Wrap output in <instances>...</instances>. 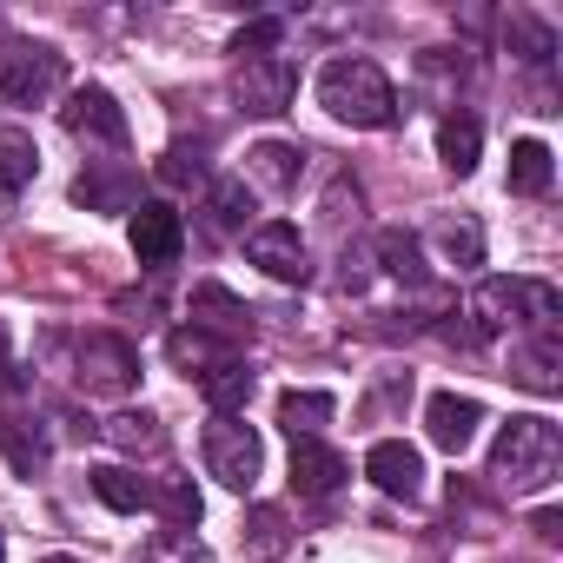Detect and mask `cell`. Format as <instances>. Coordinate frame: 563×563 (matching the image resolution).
I'll return each mask as SVG.
<instances>
[{
	"mask_svg": "<svg viewBox=\"0 0 563 563\" xmlns=\"http://www.w3.org/2000/svg\"><path fill=\"white\" fill-rule=\"evenodd\" d=\"M60 126L74 133V140H87V146H107V153H120L126 146V107L107 93V87H74L67 93V107H60Z\"/></svg>",
	"mask_w": 563,
	"mask_h": 563,
	"instance_id": "obj_9",
	"label": "cell"
},
{
	"mask_svg": "<svg viewBox=\"0 0 563 563\" xmlns=\"http://www.w3.org/2000/svg\"><path fill=\"white\" fill-rule=\"evenodd\" d=\"M477 424H484V405H477V398L438 391V398L424 405V431H431V444H438V451H451V457L477 438Z\"/></svg>",
	"mask_w": 563,
	"mask_h": 563,
	"instance_id": "obj_12",
	"label": "cell"
},
{
	"mask_svg": "<svg viewBox=\"0 0 563 563\" xmlns=\"http://www.w3.org/2000/svg\"><path fill=\"white\" fill-rule=\"evenodd\" d=\"M166 352H173V365H179L186 378H206V372L232 365V345H225V339H212V332H199V325H179Z\"/></svg>",
	"mask_w": 563,
	"mask_h": 563,
	"instance_id": "obj_20",
	"label": "cell"
},
{
	"mask_svg": "<svg viewBox=\"0 0 563 563\" xmlns=\"http://www.w3.org/2000/svg\"><path fill=\"white\" fill-rule=\"evenodd\" d=\"M140 563H212V550L192 530H153V543H146Z\"/></svg>",
	"mask_w": 563,
	"mask_h": 563,
	"instance_id": "obj_32",
	"label": "cell"
},
{
	"mask_svg": "<svg viewBox=\"0 0 563 563\" xmlns=\"http://www.w3.org/2000/svg\"><path fill=\"white\" fill-rule=\"evenodd\" d=\"M345 484V457L319 438H292V490L299 497H332Z\"/></svg>",
	"mask_w": 563,
	"mask_h": 563,
	"instance_id": "obj_13",
	"label": "cell"
},
{
	"mask_svg": "<svg viewBox=\"0 0 563 563\" xmlns=\"http://www.w3.org/2000/svg\"><path fill=\"white\" fill-rule=\"evenodd\" d=\"M100 438L120 444V451H146V457L166 451V431H159V418H146V411H120V418H107Z\"/></svg>",
	"mask_w": 563,
	"mask_h": 563,
	"instance_id": "obj_27",
	"label": "cell"
},
{
	"mask_svg": "<svg viewBox=\"0 0 563 563\" xmlns=\"http://www.w3.org/2000/svg\"><path fill=\"white\" fill-rule=\"evenodd\" d=\"M41 563H80V556H41Z\"/></svg>",
	"mask_w": 563,
	"mask_h": 563,
	"instance_id": "obj_36",
	"label": "cell"
},
{
	"mask_svg": "<svg viewBox=\"0 0 563 563\" xmlns=\"http://www.w3.org/2000/svg\"><path fill=\"white\" fill-rule=\"evenodd\" d=\"M504 41H510V54L530 60V67H550V54H556V34H550L537 14H510V21H504Z\"/></svg>",
	"mask_w": 563,
	"mask_h": 563,
	"instance_id": "obj_28",
	"label": "cell"
},
{
	"mask_svg": "<svg viewBox=\"0 0 563 563\" xmlns=\"http://www.w3.org/2000/svg\"><path fill=\"white\" fill-rule=\"evenodd\" d=\"M550 146L543 140H517L510 146V192H523V199H543L550 192Z\"/></svg>",
	"mask_w": 563,
	"mask_h": 563,
	"instance_id": "obj_24",
	"label": "cell"
},
{
	"mask_svg": "<svg viewBox=\"0 0 563 563\" xmlns=\"http://www.w3.org/2000/svg\"><path fill=\"white\" fill-rule=\"evenodd\" d=\"M0 385H8V391L21 385V378H14V358H8V325H0Z\"/></svg>",
	"mask_w": 563,
	"mask_h": 563,
	"instance_id": "obj_35",
	"label": "cell"
},
{
	"mask_svg": "<svg viewBox=\"0 0 563 563\" xmlns=\"http://www.w3.org/2000/svg\"><path fill=\"white\" fill-rule=\"evenodd\" d=\"M319 107H325L332 120H345V126H365V133H378V126L398 120V93H391V80L378 74V60H365V54L325 60V74H319Z\"/></svg>",
	"mask_w": 563,
	"mask_h": 563,
	"instance_id": "obj_1",
	"label": "cell"
},
{
	"mask_svg": "<svg viewBox=\"0 0 563 563\" xmlns=\"http://www.w3.org/2000/svg\"><path fill=\"white\" fill-rule=\"evenodd\" d=\"M199 391H206V405H212V418H239V405L252 398V372L232 358V365H219V372H206L199 378Z\"/></svg>",
	"mask_w": 563,
	"mask_h": 563,
	"instance_id": "obj_26",
	"label": "cell"
},
{
	"mask_svg": "<svg viewBox=\"0 0 563 563\" xmlns=\"http://www.w3.org/2000/svg\"><path fill=\"white\" fill-rule=\"evenodd\" d=\"M365 477L385 490V497H418L424 490V457L405 444V438H378L365 451Z\"/></svg>",
	"mask_w": 563,
	"mask_h": 563,
	"instance_id": "obj_11",
	"label": "cell"
},
{
	"mask_svg": "<svg viewBox=\"0 0 563 563\" xmlns=\"http://www.w3.org/2000/svg\"><path fill=\"white\" fill-rule=\"evenodd\" d=\"M93 497H100L107 510H120V517L153 510V484H146L140 471H126V464H100V471H93Z\"/></svg>",
	"mask_w": 563,
	"mask_h": 563,
	"instance_id": "obj_21",
	"label": "cell"
},
{
	"mask_svg": "<svg viewBox=\"0 0 563 563\" xmlns=\"http://www.w3.org/2000/svg\"><path fill=\"white\" fill-rule=\"evenodd\" d=\"M126 239H133V258L146 272H166L179 265V245H186V219L166 206V199H140L133 219H126Z\"/></svg>",
	"mask_w": 563,
	"mask_h": 563,
	"instance_id": "obj_10",
	"label": "cell"
},
{
	"mask_svg": "<svg viewBox=\"0 0 563 563\" xmlns=\"http://www.w3.org/2000/svg\"><path fill=\"white\" fill-rule=\"evenodd\" d=\"M332 411H339L332 391H286V398H278V424H286V438H319L332 424Z\"/></svg>",
	"mask_w": 563,
	"mask_h": 563,
	"instance_id": "obj_22",
	"label": "cell"
},
{
	"mask_svg": "<svg viewBox=\"0 0 563 563\" xmlns=\"http://www.w3.org/2000/svg\"><path fill=\"white\" fill-rule=\"evenodd\" d=\"M153 504H159V530H192V523H199V510H206V504H199V490H192L186 477H173L166 490H153Z\"/></svg>",
	"mask_w": 563,
	"mask_h": 563,
	"instance_id": "obj_30",
	"label": "cell"
},
{
	"mask_svg": "<svg viewBox=\"0 0 563 563\" xmlns=\"http://www.w3.org/2000/svg\"><path fill=\"white\" fill-rule=\"evenodd\" d=\"M378 258H385L391 278H424V245H418V232H405V225H385V232H378Z\"/></svg>",
	"mask_w": 563,
	"mask_h": 563,
	"instance_id": "obj_29",
	"label": "cell"
},
{
	"mask_svg": "<svg viewBox=\"0 0 563 563\" xmlns=\"http://www.w3.org/2000/svg\"><path fill=\"white\" fill-rule=\"evenodd\" d=\"M477 325L484 332H504V325H556L563 299L550 286H537V278H484L477 299H471Z\"/></svg>",
	"mask_w": 563,
	"mask_h": 563,
	"instance_id": "obj_3",
	"label": "cell"
},
{
	"mask_svg": "<svg viewBox=\"0 0 563 563\" xmlns=\"http://www.w3.org/2000/svg\"><path fill=\"white\" fill-rule=\"evenodd\" d=\"M556 365H563V352H556V325H537V339H530L523 358H517V378H523L530 391H556V385H563Z\"/></svg>",
	"mask_w": 563,
	"mask_h": 563,
	"instance_id": "obj_25",
	"label": "cell"
},
{
	"mask_svg": "<svg viewBox=\"0 0 563 563\" xmlns=\"http://www.w3.org/2000/svg\"><path fill=\"white\" fill-rule=\"evenodd\" d=\"M286 550H292V523H286V510H278V504H252V510H245V556L278 563Z\"/></svg>",
	"mask_w": 563,
	"mask_h": 563,
	"instance_id": "obj_18",
	"label": "cell"
},
{
	"mask_svg": "<svg viewBox=\"0 0 563 563\" xmlns=\"http://www.w3.org/2000/svg\"><path fill=\"white\" fill-rule=\"evenodd\" d=\"M74 199H87V206H107V212H133V186H126V173H80Z\"/></svg>",
	"mask_w": 563,
	"mask_h": 563,
	"instance_id": "obj_31",
	"label": "cell"
},
{
	"mask_svg": "<svg viewBox=\"0 0 563 563\" xmlns=\"http://www.w3.org/2000/svg\"><path fill=\"white\" fill-rule=\"evenodd\" d=\"M67 80V60L54 47H34V41H14L0 47V93H8L14 107H47Z\"/></svg>",
	"mask_w": 563,
	"mask_h": 563,
	"instance_id": "obj_4",
	"label": "cell"
},
{
	"mask_svg": "<svg viewBox=\"0 0 563 563\" xmlns=\"http://www.w3.org/2000/svg\"><path fill=\"white\" fill-rule=\"evenodd\" d=\"M74 385L93 391V398H126V391L140 385V358H133V345L113 339V332H87V339H80Z\"/></svg>",
	"mask_w": 563,
	"mask_h": 563,
	"instance_id": "obj_6",
	"label": "cell"
},
{
	"mask_svg": "<svg viewBox=\"0 0 563 563\" xmlns=\"http://www.w3.org/2000/svg\"><path fill=\"white\" fill-rule=\"evenodd\" d=\"M530 530H537L543 543H556V537H563V517H556V510H537V523H530Z\"/></svg>",
	"mask_w": 563,
	"mask_h": 563,
	"instance_id": "obj_34",
	"label": "cell"
},
{
	"mask_svg": "<svg viewBox=\"0 0 563 563\" xmlns=\"http://www.w3.org/2000/svg\"><path fill=\"white\" fill-rule=\"evenodd\" d=\"M41 173V146L27 126H0V199H21Z\"/></svg>",
	"mask_w": 563,
	"mask_h": 563,
	"instance_id": "obj_16",
	"label": "cell"
},
{
	"mask_svg": "<svg viewBox=\"0 0 563 563\" xmlns=\"http://www.w3.org/2000/svg\"><path fill=\"white\" fill-rule=\"evenodd\" d=\"M563 471V438L550 418H510L490 444V477L504 490H543Z\"/></svg>",
	"mask_w": 563,
	"mask_h": 563,
	"instance_id": "obj_2",
	"label": "cell"
},
{
	"mask_svg": "<svg viewBox=\"0 0 563 563\" xmlns=\"http://www.w3.org/2000/svg\"><path fill=\"white\" fill-rule=\"evenodd\" d=\"M0 563H8V543H0Z\"/></svg>",
	"mask_w": 563,
	"mask_h": 563,
	"instance_id": "obj_37",
	"label": "cell"
},
{
	"mask_svg": "<svg viewBox=\"0 0 563 563\" xmlns=\"http://www.w3.org/2000/svg\"><path fill=\"white\" fill-rule=\"evenodd\" d=\"M206 471L225 484V490H252L258 471H265V444L245 418H212L206 424Z\"/></svg>",
	"mask_w": 563,
	"mask_h": 563,
	"instance_id": "obj_5",
	"label": "cell"
},
{
	"mask_svg": "<svg viewBox=\"0 0 563 563\" xmlns=\"http://www.w3.org/2000/svg\"><path fill=\"white\" fill-rule=\"evenodd\" d=\"M431 245H438L444 265H457V272L484 265V225H477V219H438V225H431Z\"/></svg>",
	"mask_w": 563,
	"mask_h": 563,
	"instance_id": "obj_23",
	"label": "cell"
},
{
	"mask_svg": "<svg viewBox=\"0 0 563 563\" xmlns=\"http://www.w3.org/2000/svg\"><path fill=\"white\" fill-rule=\"evenodd\" d=\"M299 173H306V153L286 146V140H258V146L245 153V179H252L258 192H292Z\"/></svg>",
	"mask_w": 563,
	"mask_h": 563,
	"instance_id": "obj_14",
	"label": "cell"
},
{
	"mask_svg": "<svg viewBox=\"0 0 563 563\" xmlns=\"http://www.w3.org/2000/svg\"><path fill=\"white\" fill-rule=\"evenodd\" d=\"M192 325L212 332V339H225V345H239V339L252 332V312H245L225 286H199V292H192Z\"/></svg>",
	"mask_w": 563,
	"mask_h": 563,
	"instance_id": "obj_15",
	"label": "cell"
},
{
	"mask_svg": "<svg viewBox=\"0 0 563 563\" xmlns=\"http://www.w3.org/2000/svg\"><path fill=\"white\" fill-rule=\"evenodd\" d=\"M245 219H252V186L245 179H212L206 186V232L232 239V232H245Z\"/></svg>",
	"mask_w": 563,
	"mask_h": 563,
	"instance_id": "obj_17",
	"label": "cell"
},
{
	"mask_svg": "<svg viewBox=\"0 0 563 563\" xmlns=\"http://www.w3.org/2000/svg\"><path fill=\"white\" fill-rule=\"evenodd\" d=\"M278 34H286L278 21H252V27H245V34L232 41V54H239V60H265V54L278 47Z\"/></svg>",
	"mask_w": 563,
	"mask_h": 563,
	"instance_id": "obj_33",
	"label": "cell"
},
{
	"mask_svg": "<svg viewBox=\"0 0 563 563\" xmlns=\"http://www.w3.org/2000/svg\"><path fill=\"white\" fill-rule=\"evenodd\" d=\"M477 153H484V126H477V113H444V120H438V159L464 179V173L477 166Z\"/></svg>",
	"mask_w": 563,
	"mask_h": 563,
	"instance_id": "obj_19",
	"label": "cell"
},
{
	"mask_svg": "<svg viewBox=\"0 0 563 563\" xmlns=\"http://www.w3.org/2000/svg\"><path fill=\"white\" fill-rule=\"evenodd\" d=\"M245 258L272 278V286H306V278H312L306 239H299L292 219H265V225H252V232H245Z\"/></svg>",
	"mask_w": 563,
	"mask_h": 563,
	"instance_id": "obj_7",
	"label": "cell"
},
{
	"mask_svg": "<svg viewBox=\"0 0 563 563\" xmlns=\"http://www.w3.org/2000/svg\"><path fill=\"white\" fill-rule=\"evenodd\" d=\"M232 93H239V107H245V113L272 120V113H286V107L299 100V67H292L286 54L239 60V74H232Z\"/></svg>",
	"mask_w": 563,
	"mask_h": 563,
	"instance_id": "obj_8",
	"label": "cell"
}]
</instances>
